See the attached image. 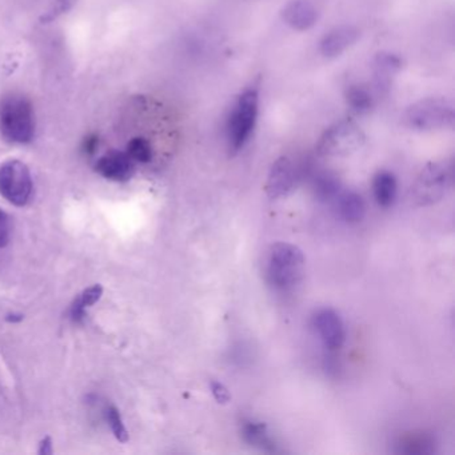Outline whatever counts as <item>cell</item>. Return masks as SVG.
I'll list each match as a JSON object with an SVG mask.
<instances>
[{
	"mask_svg": "<svg viewBox=\"0 0 455 455\" xmlns=\"http://www.w3.org/2000/svg\"><path fill=\"white\" fill-rule=\"evenodd\" d=\"M33 178L23 162L12 159L0 166V196L14 206H26L33 196Z\"/></svg>",
	"mask_w": 455,
	"mask_h": 455,
	"instance_id": "cell-6",
	"label": "cell"
},
{
	"mask_svg": "<svg viewBox=\"0 0 455 455\" xmlns=\"http://www.w3.org/2000/svg\"><path fill=\"white\" fill-rule=\"evenodd\" d=\"M297 169L294 164L286 156H282L278 161L274 162L268 172L266 191L271 199L282 198L294 190L297 183Z\"/></svg>",
	"mask_w": 455,
	"mask_h": 455,
	"instance_id": "cell-9",
	"label": "cell"
},
{
	"mask_svg": "<svg viewBox=\"0 0 455 455\" xmlns=\"http://www.w3.org/2000/svg\"><path fill=\"white\" fill-rule=\"evenodd\" d=\"M39 454L42 455H52V442L50 436L44 438L41 442V447H39Z\"/></svg>",
	"mask_w": 455,
	"mask_h": 455,
	"instance_id": "cell-26",
	"label": "cell"
},
{
	"mask_svg": "<svg viewBox=\"0 0 455 455\" xmlns=\"http://www.w3.org/2000/svg\"><path fill=\"white\" fill-rule=\"evenodd\" d=\"M305 273V255L295 244L279 242L270 247L267 257V278L275 289H294Z\"/></svg>",
	"mask_w": 455,
	"mask_h": 455,
	"instance_id": "cell-2",
	"label": "cell"
},
{
	"mask_svg": "<svg viewBox=\"0 0 455 455\" xmlns=\"http://www.w3.org/2000/svg\"><path fill=\"white\" fill-rule=\"evenodd\" d=\"M258 111L259 92L257 87H249L236 98L228 119V148L233 153L242 150L251 138L257 124Z\"/></svg>",
	"mask_w": 455,
	"mask_h": 455,
	"instance_id": "cell-3",
	"label": "cell"
},
{
	"mask_svg": "<svg viewBox=\"0 0 455 455\" xmlns=\"http://www.w3.org/2000/svg\"><path fill=\"white\" fill-rule=\"evenodd\" d=\"M12 234V223H10L9 215L0 210V249L7 246Z\"/></svg>",
	"mask_w": 455,
	"mask_h": 455,
	"instance_id": "cell-23",
	"label": "cell"
},
{
	"mask_svg": "<svg viewBox=\"0 0 455 455\" xmlns=\"http://www.w3.org/2000/svg\"><path fill=\"white\" fill-rule=\"evenodd\" d=\"M210 387H212V395H214L215 401H217L218 403L226 404L230 402V391H228V388L226 387L223 383L217 382V380H212Z\"/></svg>",
	"mask_w": 455,
	"mask_h": 455,
	"instance_id": "cell-22",
	"label": "cell"
},
{
	"mask_svg": "<svg viewBox=\"0 0 455 455\" xmlns=\"http://www.w3.org/2000/svg\"><path fill=\"white\" fill-rule=\"evenodd\" d=\"M363 132L353 121L343 119L330 126L319 140L316 150L319 156L327 158H345L364 145Z\"/></svg>",
	"mask_w": 455,
	"mask_h": 455,
	"instance_id": "cell-5",
	"label": "cell"
},
{
	"mask_svg": "<svg viewBox=\"0 0 455 455\" xmlns=\"http://www.w3.org/2000/svg\"><path fill=\"white\" fill-rule=\"evenodd\" d=\"M449 180V172L441 164H428L423 167L410 191L412 204L426 207L441 201L446 193Z\"/></svg>",
	"mask_w": 455,
	"mask_h": 455,
	"instance_id": "cell-7",
	"label": "cell"
},
{
	"mask_svg": "<svg viewBox=\"0 0 455 455\" xmlns=\"http://www.w3.org/2000/svg\"><path fill=\"white\" fill-rule=\"evenodd\" d=\"M346 100H347L351 110L354 113L359 114V116L369 113L372 108V105H374V100H372L369 90L358 86V84L348 87L347 92H346Z\"/></svg>",
	"mask_w": 455,
	"mask_h": 455,
	"instance_id": "cell-17",
	"label": "cell"
},
{
	"mask_svg": "<svg viewBox=\"0 0 455 455\" xmlns=\"http://www.w3.org/2000/svg\"><path fill=\"white\" fill-rule=\"evenodd\" d=\"M372 191H374L375 201L380 207H390L395 202L396 185L395 177L390 172H379L372 180Z\"/></svg>",
	"mask_w": 455,
	"mask_h": 455,
	"instance_id": "cell-16",
	"label": "cell"
},
{
	"mask_svg": "<svg viewBox=\"0 0 455 455\" xmlns=\"http://www.w3.org/2000/svg\"><path fill=\"white\" fill-rule=\"evenodd\" d=\"M359 38L358 28L354 26H339L327 33L321 41V52L323 57L332 60L342 55L346 50L354 46Z\"/></svg>",
	"mask_w": 455,
	"mask_h": 455,
	"instance_id": "cell-11",
	"label": "cell"
},
{
	"mask_svg": "<svg viewBox=\"0 0 455 455\" xmlns=\"http://www.w3.org/2000/svg\"><path fill=\"white\" fill-rule=\"evenodd\" d=\"M98 148H100V138L95 134L89 135L82 143V151L87 156H92Z\"/></svg>",
	"mask_w": 455,
	"mask_h": 455,
	"instance_id": "cell-25",
	"label": "cell"
},
{
	"mask_svg": "<svg viewBox=\"0 0 455 455\" xmlns=\"http://www.w3.org/2000/svg\"><path fill=\"white\" fill-rule=\"evenodd\" d=\"M401 58L391 52H379L374 60V84L375 89L382 92L390 87L391 79L402 68Z\"/></svg>",
	"mask_w": 455,
	"mask_h": 455,
	"instance_id": "cell-13",
	"label": "cell"
},
{
	"mask_svg": "<svg viewBox=\"0 0 455 455\" xmlns=\"http://www.w3.org/2000/svg\"><path fill=\"white\" fill-rule=\"evenodd\" d=\"M74 2H76V0H57L55 6L52 7L49 12H47L44 20H46V22H49V20H54L58 15L63 14V12L70 10L71 6L74 4Z\"/></svg>",
	"mask_w": 455,
	"mask_h": 455,
	"instance_id": "cell-24",
	"label": "cell"
},
{
	"mask_svg": "<svg viewBox=\"0 0 455 455\" xmlns=\"http://www.w3.org/2000/svg\"><path fill=\"white\" fill-rule=\"evenodd\" d=\"M103 294V287L100 284H94L82 292L81 297L74 302L71 308V316L74 321L82 322L84 318V310L90 306L95 305Z\"/></svg>",
	"mask_w": 455,
	"mask_h": 455,
	"instance_id": "cell-18",
	"label": "cell"
},
{
	"mask_svg": "<svg viewBox=\"0 0 455 455\" xmlns=\"http://www.w3.org/2000/svg\"><path fill=\"white\" fill-rule=\"evenodd\" d=\"M95 172L106 180L127 182L134 175L135 162L124 151L111 150L98 159Z\"/></svg>",
	"mask_w": 455,
	"mask_h": 455,
	"instance_id": "cell-10",
	"label": "cell"
},
{
	"mask_svg": "<svg viewBox=\"0 0 455 455\" xmlns=\"http://www.w3.org/2000/svg\"><path fill=\"white\" fill-rule=\"evenodd\" d=\"M315 194L321 201H332L340 193V183L337 177L331 174L319 175L314 183Z\"/></svg>",
	"mask_w": 455,
	"mask_h": 455,
	"instance_id": "cell-19",
	"label": "cell"
},
{
	"mask_svg": "<svg viewBox=\"0 0 455 455\" xmlns=\"http://www.w3.org/2000/svg\"><path fill=\"white\" fill-rule=\"evenodd\" d=\"M106 419H108V425H110L111 430H113L114 435L118 441H129V433L124 427V420H122L121 414H119L116 407L111 406L106 410Z\"/></svg>",
	"mask_w": 455,
	"mask_h": 455,
	"instance_id": "cell-21",
	"label": "cell"
},
{
	"mask_svg": "<svg viewBox=\"0 0 455 455\" xmlns=\"http://www.w3.org/2000/svg\"><path fill=\"white\" fill-rule=\"evenodd\" d=\"M33 103L22 94L4 95L0 100V135L12 145H28L36 137Z\"/></svg>",
	"mask_w": 455,
	"mask_h": 455,
	"instance_id": "cell-1",
	"label": "cell"
},
{
	"mask_svg": "<svg viewBox=\"0 0 455 455\" xmlns=\"http://www.w3.org/2000/svg\"><path fill=\"white\" fill-rule=\"evenodd\" d=\"M313 326L324 348L337 351L342 347L346 337L345 326L337 311L332 308H322L314 315Z\"/></svg>",
	"mask_w": 455,
	"mask_h": 455,
	"instance_id": "cell-8",
	"label": "cell"
},
{
	"mask_svg": "<svg viewBox=\"0 0 455 455\" xmlns=\"http://www.w3.org/2000/svg\"><path fill=\"white\" fill-rule=\"evenodd\" d=\"M282 20L297 31L313 28L318 20V12L307 0H292L282 10Z\"/></svg>",
	"mask_w": 455,
	"mask_h": 455,
	"instance_id": "cell-12",
	"label": "cell"
},
{
	"mask_svg": "<svg viewBox=\"0 0 455 455\" xmlns=\"http://www.w3.org/2000/svg\"><path fill=\"white\" fill-rule=\"evenodd\" d=\"M242 435L250 446L257 447L263 451H276L275 442L268 433L267 426L257 420H246L242 427Z\"/></svg>",
	"mask_w": 455,
	"mask_h": 455,
	"instance_id": "cell-15",
	"label": "cell"
},
{
	"mask_svg": "<svg viewBox=\"0 0 455 455\" xmlns=\"http://www.w3.org/2000/svg\"><path fill=\"white\" fill-rule=\"evenodd\" d=\"M127 156L138 164H148L153 159V148L146 138H132L127 145Z\"/></svg>",
	"mask_w": 455,
	"mask_h": 455,
	"instance_id": "cell-20",
	"label": "cell"
},
{
	"mask_svg": "<svg viewBox=\"0 0 455 455\" xmlns=\"http://www.w3.org/2000/svg\"><path fill=\"white\" fill-rule=\"evenodd\" d=\"M454 108L443 98H426L407 108L404 124L417 132L446 129L454 124Z\"/></svg>",
	"mask_w": 455,
	"mask_h": 455,
	"instance_id": "cell-4",
	"label": "cell"
},
{
	"mask_svg": "<svg viewBox=\"0 0 455 455\" xmlns=\"http://www.w3.org/2000/svg\"><path fill=\"white\" fill-rule=\"evenodd\" d=\"M338 212L343 220L348 223H358L366 215V204L363 198L354 191H340L339 196L335 198Z\"/></svg>",
	"mask_w": 455,
	"mask_h": 455,
	"instance_id": "cell-14",
	"label": "cell"
}]
</instances>
